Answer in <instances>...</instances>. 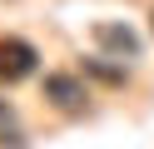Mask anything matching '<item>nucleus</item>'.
I'll return each instance as SVG.
<instances>
[{"label":"nucleus","mask_w":154,"mask_h":149,"mask_svg":"<svg viewBox=\"0 0 154 149\" xmlns=\"http://www.w3.org/2000/svg\"><path fill=\"white\" fill-rule=\"evenodd\" d=\"M35 45L30 40H15V35H5L0 40V79L5 85H20V79H30L35 75Z\"/></svg>","instance_id":"obj_1"},{"label":"nucleus","mask_w":154,"mask_h":149,"mask_svg":"<svg viewBox=\"0 0 154 149\" xmlns=\"http://www.w3.org/2000/svg\"><path fill=\"white\" fill-rule=\"evenodd\" d=\"M45 95H50L60 109H70V114H75V109H85V99H90V95H85V85H80V79H70V75H50V79H45Z\"/></svg>","instance_id":"obj_2"},{"label":"nucleus","mask_w":154,"mask_h":149,"mask_svg":"<svg viewBox=\"0 0 154 149\" xmlns=\"http://www.w3.org/2000/svg\"><path fill=\"white\" fill-rule=\"evenodd\" d=\"M94 40H100V45H109V50H119V55H134V50H139L134 30H124V25H109V20H100V25H94Z\"/></svg>","instance_id":"obj_3"},{"label":"nucleus","mask_w":154,"mask_h":149,"mask_svg":"<svg viewBox=\"0 0 154 149\" xmlns=\"http://www.w3.org/2000/svg\"><path fill=\"white\" fill-rule=\"evenodd\" d=\"M149 25H154V15H149Z\"/></svg>","instance_id":"obj_5"},{"label":"nucleus","mask_w":154,"mask_h":149,"mask_svg":"<svg viewBox=\"0 0 154 149\" xmlns=\"http://www.w3.org/2000/svg\"><path fill=\"white\" fill-rule=\"evenodd\" d=\"M25 134H20V114H15L10 99H0V149H20Z\"/></svg>","instance_id":"obj_4"}]
</instances>
